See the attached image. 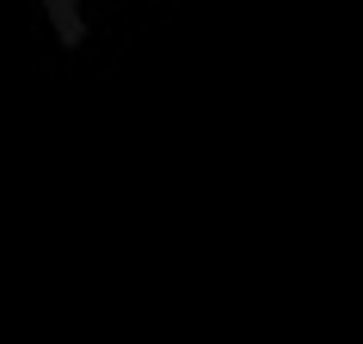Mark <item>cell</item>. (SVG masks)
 Returning a JSON list of instances; mask_svg holds the SVG:
<instances>
[{
	"label": "cell",
	"mask_w": 363,
	"mask_h": 344,
	"mask_svg": "<svg viewBox=\"0 0 363 344\" xmlns=\"http://www.w3.org/2000/svg\"><path fill=\"white\" fill-rule=\"evenodd\" d=\"M50 6V19H56L62 43H80V0H43Z\"/></svg>",
	"instance_id": "obj_1"
}]
</instances>
